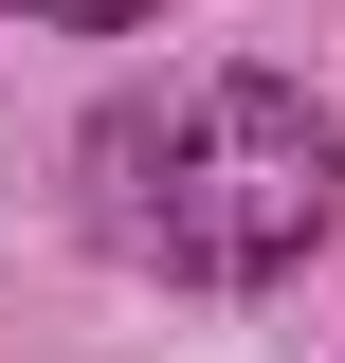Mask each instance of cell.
Returning <instances> with one entry per match:
<instances>
[{
	"instance_id": "obj_1",
	"label": "cell",
	"mask_w": 345,
	"mask_h": 363,
	"mask_svg": "<svg viewBox=\"0 0 345 363\" xmlns=\"http://www.w3.org/2000/svg\"><path fill=\"white\" fill-rule=\"evenodd\" d=\"M345 218V128L291 73H182L91 128V236L164 291H273Z\"/></svg>"
},
{
	"instance_id": "obj_2",
	"label": "cell",
	"mask_w": 345,
	"mask_h": 363,
	"mask_svg": "<svg viewBox=\"0 0 345 363\" xmlns=\"http://www.w3.org/2000/svg\"><path fill=\"white\" fill-rule=\"evenodd\" d=\"M0 18H37V37H128V18H164V0H0Z\"/></svg>"
}]
</instances>
